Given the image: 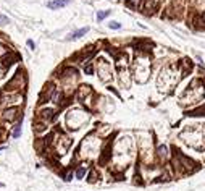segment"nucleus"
Segmentation results:
<instances>
[{
    "mask_svg": "<svg viewBox=\"0 0 205 191\" xmlns=\"http://www.w3.org/2000/svg\"><path fill=\"white\" fill-rule=\"evenodd\" d=\"M157 151H158V156H160V157H166V156H168V147L163 146V144H161V146H158V149H157Z\"/></svg>",
    "mask_w": 205,
    "mask_h": 191,
    "instance_id": "7ed1b4c3",
    "label": "nucleus"
},
{
    "mask_svg": "<svg viewBox=\"0 0 205 191\" xmlns=\"http://www.w3.org/2000/svg\"><path fill=\"white\" fill-rule=\"evenodd\" d=\"M28 45H29V47H31V49H36V44H34V42H32V40H28Z\"/></svg>",
    "mask_w": 205,
    "mask_h": 191,
    "instance_id": "6e6552de",
    "label": "nucleus"
},
{
    "mask_svg": "<svg viewBox=\"0 0 205 191\" xmlns=\"http://www.w3.org/2000/svg\"><path fill=\"white\" fill-rule=\"evenodd\" d=\"M7 23H10V20H8V18H7V16L0 15V25H7Z\"/></svg>",
    "mask_w": 205,
    "mask_h": 191,
    "instance_id": "0eeeda50",
    "label": "nucleus"
},
{
    "mask_svg": "<svg viewBox=\"0 0 205 191\" xmlns=\"http://www.w3.org/2000/svg\"><path fill=\"white\" fill-rule=\"evenodd\" d=\"M70 2H71V0H52V2H49V3H47V7H49L50 10H58V8H63V7H66Z\"/></svg>",
    "mask_w": 205,
    "mask_h": 191,
    "instance_id": "f257e3e1",
    "label": "nucleus"
},
{
    "mask_svg": "<svg viewBox=\"0 0 205 191\" xmlns=\"http://www.w3.org/2000/svg\"><path fill=\"white\" fill-rule=\"evenodd\" d=\"M108 15H110V10H107V11H99V13H97V20L102 21L103 18H107Z\"/></svg>",
    "mask_w": 205,
    "mask_h": 191,
    "instance_id": "20e7f679",
    "label": "nucleus"
},
{
    "mask_svg": "<svg viewBox=\"0 0 205 191\" xmlns=\"http://www.w3.org/2000/svg\"><path fill=\"white\" fill-rule=\"evenodd\" d=\"M84 173H86V168H84V167H79V168H78V172H76V178H82V176H84Z\"/></svg>",
    "mask_w": 205,
    "mask_h": 191,
    "instance_id": "39448f33",
    "label": "nucleus"
},
{
    "mask_svg": "<svg viewBox=\"0 0 205 191\" xmlns=\"http://www.w3.org/2000/svg\"><path fill=\"white\" fill-rule=\"evenodd\" d=\"M108 28H110V29H120L121 25L118 23V21H111L110 25H108Z\"/></svg>",
    "mask_w": 205,
    "mask_h": 191,
    "instance_id": "423d86ee",
    "label": "nucleus"
},
{
    "mask_svg": "<svg viewBox=\"0 0 205 191\" xmlns=\"http://www.w3.org/2000/svg\"><path fill=\"white\" fill-rule=\"evenodd\" d=\"M86 32H89V28H87V26H86V28H81V29H78V31H74V32L70 36V39H79L81 36H84Z\"/></svg>",
    "mask_w": 205,
    "mask_h": 191,
    "instance_id": "f03ea898",
    "label": "nucleus"
}]
</instances>
